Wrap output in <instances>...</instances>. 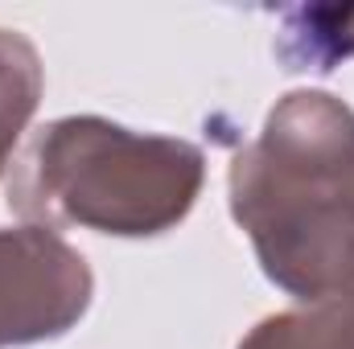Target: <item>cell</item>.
<instances>
[{"label": "cell", "mask_w": 354, "mask_h": 349, "mask_svg": "<svg viewBox=\"0 0 354 349\" xmlns=\"http://www.w3.org/2000/svg\"><path fill=\"white\" fill-rule=\"evenodd\" d=\"M235 349H354V283L292 312L264 317Z\"/></svg>", "instance_id": "5"}, {"label": "cell", "mask_w": 354, "mask_h": 349, "mask_svg": "<svg viewBox=\"0 0 354 349\" xmlns=\"http://www.w3.org/2000/svg\"><path fill=\"white\" fill-rule=\"evenodd\" d=\"M206 185L198 144L132 132L103 115L46 123L8 177V210L29 226L157 239L185 222Z\"/></svg>", "instance_id": "2"}, {"label": "cell", "mask_w": 354, "mask_h": 349, "mask_svg": "<svg viewBox=\"0 0 354 349\" xmlns=\"http://www.w3.org/2000/svg\"><path fill=\"white\" fill-rule=\"evenodd\" d=\"M227 193L280 292L313 304L354 283V111L338 94H284L235 152Z\"/></svg>", "instance_id": "1"}, {"label": "cell", "mask_w": 354, "mask_h": 349, "mask_svg": "<svg viewBox=\"0 0 354 349\" xmlns=\"http://www.w3.org/2000/svg\"><path fill=\"white\" fill-rule=\"evenodd\" d=\"M87 259L46 226H0V349L66 337L91 308Z\"/></svg>", "instance_id": "3"}, {"label": "cell", "mask_w": 354, "mask_h": 349, "mask_svg": "<svg viewBox=\"0 0 354 349\" xmlns=\"http://www.w3.org/2000/svg\"><path fill=\"white\" fill-rule=\"evenodd\" d=\"M41 90H46V66L33 41L12 29H0V177L8 173L29 119L37 115Z\"/></svg>", "instance_id": "6"}, {"label": "cell", "mask_w": 354, "mask_h": 349, "mask_svg": "<svg viewBox=\"0 0 354 349\" xmlns=\"http://www.w3.org/2000/svg\"><path fill=\"white\" fill-rule=\"evenodd\" d=\"M276 58L284 70L330 74L354 58V4H297L280 12Z\"/></svg>", "instance_id": "4"}]
</instances>
